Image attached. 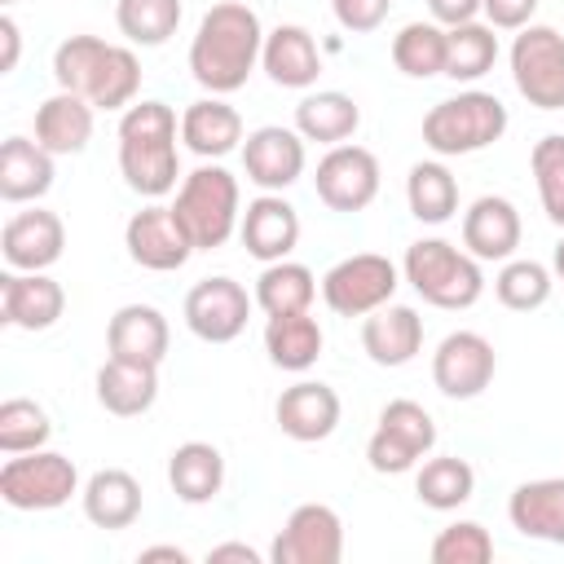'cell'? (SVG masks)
<instances>
[{
	"label": "cell",
	"mask_w": 564,
	"mask_h": 564,
	"mask_svg": "<svg viewBox=\"0 0 564 564\" xmlns=\"http://www.w3.org/2000/svg\"><path fill=\"white\" fill-rule=\"evenodd\" d=\"M137 560H141V564H150V560H176V564H185L189 551H185V546H145Z\"/></svg>",
	"instance_id": "obj_50"
},
{
	"label": "cell",
	"mask_w": 564,
	"mask_h": 564,
	"mask_svg": "<svg viewBox=\"0 0 564 564\" xmlns=\"http://www.w3.org/2000/svg\"><path fill=\"white\" fill-rule=\"evenodd\" d=\"M432 445H436L432 414L419 401L397 397V401H388L379 410V427L366 441V463L379 476H401V471H414L419 458L432 454Z\"/></svg>",
	"instance_id": "obj_7"
},
{
	"label": "cell",
	"mask_w": 564,
	"mask_h": 564,
	"mask_svg": "<svg viewBox=\"0 0 564 564\" xmlns=\"http://www.w3.org/2000/svg\"><path fill=\"white\" fill-rule=\"evenodd\" d=\"M53 436L48 410L31 397H9L0 405V454H26V449H44Z\"/></svg>",
	"instance_id": "obj_41"
},
{
	"label": "cell",
	"mask_w": 564,
	"mask_h": 564,
	"mask_svg": "<svg viewBox=\"0 0 564 564\" xmlns=\"http://www.w3.org/2000/svg\"><path fill=\"white\" fill-rule=\"evenodd\" d=\"M520 234H524L520 212L502 194H480L463 212V247L476 260H511L520 247Z\"/></svg>",
	"instance_id": "obj_20"
},
{
	"label": "cell",
	"mask_w": 564,
	"mask_h": 564,
	"mask_svg": "<svg viewBox=\"0 0 564 564\" xmlns=\"http://www.w3.org/2000/svg\"><path fill=\"white\" fill-rule=\"evenodd\" d=\"M79 502H84V516L97 529H128L141 516V485L123 467H101L79 489Z\"/></svg>",
	"instance_id": "obj_29"
},
{
	"label": "cell",
	"mask_w": 564,
	"mask_h": 564,
	"mask_svg": "<svg viewBox=\"0 0 564 564\" xmlns=\"http://www.w3.org/2000/svg\"><path fill=\"white\" fill-rule=\"evenodd\" d=\"M498 352L480 330H449L432 352V383L449 401H471L494 383Z\"/></svg>",
	"instance_id": "obj_11"
},
{
	"label": "cell",
	"mask_w": 564,
	"mask_h": 564,
	"mask_svg": "<svg viewBox=\"0 0 564 564\" xmlns=\"http://www.w3.org/2000/svg\"><path fill=\"white\" fill-rule=\"evenodd\" d=\"M432 564H489L494 538L480 520H454L432 538Z\"/></svg>",
	"instance_id": "obj_44"
},
{
	"label": "cell",
	"mask_w": 564,
	"mask_h": 564,
	"mask_svg": "<svg viewBox=\"0 0 564 564\" xmlns=\"http://www.w3.org/2000/svg\"><path fill=\"white\" fill-rule=\"evenodd\" d=\"M405 203L410 216L423 225H445L458 212V181L441 159H423L405 176Z\"/></svg>",
	"instance_id": "obj_34"
},
{
	"label": "cell",
	"mask_w": 564,
	"mask_h": 564,
	"mask_svg": "<svg viewBox=\"0 0 564 564\" xmlns=\"http://www.w3.org/2000/svg\"><path fill=\"white\" fill-rule=\"evenodd\" d=\"M79 494V471L57 449L9 454L0 467V498L13 511H57Z\"/></svg>",
	"instance_id": "obj_6"
},
{
	"label": "cell",
	"mask_w": 564,
	"mask_h": 564,
	"mask_svg": "<svg viewBox=\"0 0 564 564\" xmlns=\"http://www.w3.org/2000/svg\"><path fill=\"white\" fill-rule=\"evenodd\" d=\"M414 494L423 507L432 511H458L471 494H476V471L467 458L445 454V458H427L414 476Z\"/></svg>",
	"instance_id": "obj_36"
},
{
	"label": "cell",
	"mask_w": 564,
	"mask_h": 564,
	"mask_svg": "<svg viewBox=\"0 0 564 564\" xmlns=\"http://www.w3.org/2000/svg\"><path fill=\"white\" fill-rule=\"evenodd\" d=\"M242 172L264 194H282L304 176V137L282 123H264L242 137Z\"/></svg>",
	"instance_id": "obj_15"
},
{
	"label": "cell",
	"mask_w": 564,
	"mask_h": 564,
	"mask_svg": "<svg viewBox=\"0 0 564 564\" xmlns=\"http://www.w3.org/2000/svg\"><path fill=\"white\" fill-rule=\"evenodd\" d=\"M101 53H106V40H97V35H66L53 48V79H57V88L88 97V84H93L97 66H101Z\"/></svg>",
	"instance_id": "obj_43"
},
{
	"label": "cell",
	"mask_w": 564,
	"mask_h": 564,
	"mask_svg": "<svg viewBox=\"0 0 564 564\" xmlns=\"http://www.w3.org/2000/svg\"><path fill=\"white\" fill-rule=\"evenodd\" d=\"M313 185L330 212H366L379 194V159L366 145H330L317 159Z\"/></svg>",
	"instance_id": "obj_12"
},
{
	"label": "cell",
	"mask_w": 564,
	"mask_h": 564,
	"mask_svg": "<svg viewBox=\"0 0 564 564\" xmlns=\"http://www.w3.org/2000/svg\"><path fill=\"white\" fill-rule=\"evenodd\" d=\"M498 62V35L489 22H463L445 31V75L454 84H476Z\"/></svg>",
	"instance_id": "obj_35"
},
{
	"label": "cell",
	"mask_w": 564,
	"mask_h": 564,
	"mask_svg": "<svg viewBox=\"0 0 564 564\" xmlns=\"http://www.w3.org/2000/svg\"><path fill=\"white\" fill-rule=\"evenodd\" d=\"M260 66L278 88H313L322 75V53H317V40L308 35V26L282 22V26L264 31Z\"/></svg>",
	"instance_id": "obj_22"
},
{
	"label": "cell",
	"mask_w": 564,
	"mask_h": 564,
	"mask_svg": "<svg viewBox=\"0 0 564 564\" xmlns=\"http://www.w3.org/2000/svg\"><path fill=\"white\" fill-rule=\"evenodd\" d=\"M93 110L97 106L88 97L57 88L35 106V141L48 154H79L93 141Z\"/></svg>",
	"instance_id": "obj_25"
},
{
	"label": "cell",
	"mask_w": 564,
	"mask_h": 564,
	"mask_svg": "<svg viewBox=\"0 0 564 564\" xmlns=\"http://www.w3.org/2000/svg\"><path fill=\"white\" fill-rule=\"evenodd\" d=\"M392 66L410 79L445 75V26L441 22H405L392 35Z\"/></svg>",
	"instance_id": "obj_37"
},
{
	"label": "cell",
	"mask_w": 564,
	"mask_h": 564,
	"mask_svg": "<svg viewBox=\"0 0 564 564\" xmlns=\"http://www.w3.org/2000/svg\"><path fill=\"white\" fill-rule=\"evenodd\" d=\"M238 238H242L247 256H256L260 264L286 260L300 242V212L282 194H260L247 203V212L238 220Z\"/></svg>",
	"instance_id": "obj_19"
},
{
	"label": "cell",
	"mask_w": 564,
	"mask_h": 564,
	"mask_svg": "<svg viewBox=\"0 0 564 564\" xmlns=\"http://www.w3.org/2000/svg\"><path fill=\"white\" fill-rule=\"evenodd\" d=\"M388 9H392V0H330L335 22H339L344 31H352V35L379 31V26L388 22Z\"/></svg>",
	"instance_id": "obj_45"
},
{
	"label": "cell",
	"mask_w": 564,
	"mask_h": 564,
	"mask_svg": "<svg viewBox=\"0 0 564 564\" xmlns=\"http://www.w3.org/2000/svg\"><path fill=\"white\" fill-rule=\"evenodd\" d=\"M260 53H264L260 13L242 0H220L198 18V31L189 40V75L212 97H225L251 79Z\"/></svg>",
	"instance_id": "obj_1"
},
{
	"label": "cell",
	"mask_w": 564,
	"mask_h": 564,
	"mask_svg": "<svg viewBox=\"0 0 564 564\" xmlns=\"http://www.w3.org/2000/svg\"><path fill=\"white\" fill-rule=\"evenodd\" d=\"M529 167H533V185H538L546 220L564 229V132L542 137L529 154Z\"/></svg>",
	"instance_id": "obj_42"
},
{
	"label": "cell",
	"mask_w": 564,
	"mask_h": 564,
	"mask_svg": "<svg viewBox=\"0 0 564 564\" xmlns=\"http://www.w3.org/2000/svg\"><path fill=\"white\" fill-rule=\"evenodd\" d=\"M251 304H256V295H247L242 282H234V278H203L185 295V326L203 344H229V339H238L247 330Z\"/></svg>",
	"instance_id": "obj_13"
},
{
	"label": "cell",
	"mask_w": 564,
	"mask_h": 564,
	"mask_svg": "<svg viewBox=\"0 0 564 564\" xmlns=\"http://www.w3.org/2000/svg\"><path fill=\"white\" fill-rule=\"evenodd\" d=\"M401 286V273L388 256L379 251H357V256H344L339 264H330L322 273V300L330 313L339 317H366L383 304H392Z\"/></svg>",
	"instance_id": "obj_8"
},
{
	"label": "cell",
	"mask_w": 564,
	"mask_h": 564,
	"mask_svg": "<svg viewBox=\"0 0 564 564\" xmlns=\"http://www.w3.org/2000/svg\"><path fill=\"white\" fill-rule=\"evenodd\" d=\"M53 159L31 137H9L0 145V198L4 203H35L53 189Z\"/></svg>",
	"instance_id": "obj_27"
},
{
	"label": "cell",
	"mask_w": 564,
	"mask_h": 564,
	"mask_svg": "<svg viewBox=\"0 0 564 564\" xmlns=\"http://www.w3.org/2000/svg\"><path fill=\"white\" fill-rule=\"evenodd\" d=\"M361 348L375 366H405L423 348V317L410 304H383L361 322Z\"/></svg>",
	"instance_id": "obj_24"
},
{
	"label": "cell",
	"mask_w": 564,
	"mask_h": 564,
	"mask_svg": "<svg viewBox=\"0 0 564 564\" xmlns=\"http://www.w3.org/2000/svg\"><path fill=\"white\" fill-rule=\"evenodd\" d=\"M137 88H141V62H137V53L123 48V44H106L101 66H97V75L88 84V101L97 110H128L132 97H137Z\"/></svg>",
	"instance_id": "obj_38"
},
{
	"label": "cell",
	"mask_w": 564,
	"mask_h": 564,
	"mask_svg": "<svg viewBox=\"0 0 564 564\" xmlns=\"http://www.w3.org/2000/svg\"><path fill=\"white\" fill-rule=\"evenodd\" d=\"M542 0H480V13L489 18L494 31H520L533 22Z\"/></svg>",
	"instance_id": "obj_46"
},
{
	"label": "cell",
	"mask_w": 564,
	"mask_h": 564,
	"mask_svg": "<svg viewBox=\"0 0 564 564\" xmlns=\"http://www.w3.org/2000/svg\"><path fill=\"white\" fill-rule=\"evenodd\" d=\"M123 247H128L132 264H141L150 273H172L194 256V242H189L185 225L163 203H150V207L132 212V220L123 225Z\"/></svg>",
	"instance_id": "obj_14"
},
{
	"label": "cell",
	"mask_w": 564,
	"mask_h": 564,
	"mask_svg": "<svg viewBox=\"0 0 564 564\" xmlns=\"http://www.w3.org/2000/svg\"><path fill=\"white\" fill-rule=\"evenodd\" d=\"M322 326L313 313H282V317H269L264 326V352L278 370H291V375H304L308 366H317L322 357Z\"/></svg>",
	"instance_id": "obj_32"
},
{
	"label": "cell",
	"mask_w": 564,
	"mask_h": 564,
	"mask_svg": "<svg viewBox=\"0 0 564 564\" xmlns=\"http://www.w3.org/2000/svg\"><path fill=\"white\" fill-rule=\"evenodd\" d=\"M551 269L546 264H538V260H502V269H498V278H494V295H498V304L502 308H511V313H533V308H542L546 300H551Z\"/></svg>",
	"instance_id": "obj_40"
},
{
	"label": "cell",
	"mask_w": 564,
	"mask_h": 564,
	"mask_svg": "<svg viewBox=\"0 0 564 564\" xmlns=\"http://www.w3.org/2000/svg\"><path fill=\"white\" fill-rule=\"evenodd\" d=\"M181 0H119L115 4V22L119 31L128 35V44H141V48H159L176 35L181 26Z\"/></svg>",
	"instance_id": "obj_39"
},
{
	"label": "cell",
	"mask_w": 564,
	"mask_h": 564,
	"mask_svg": "<svg viewBox=\"0 0 564 564\" xmlns=\"http://www.w3.org/2000/svg\"><path fill=\"white\" fill-rule=\"evenodd\" d=\"M313 300H317V278H313L308 264L273 260V264H264V273L256 278V304L264 308V317L308 313Z\"/></svg>",
	"instance_id": "obj_33"
},
{
	"label": "cell",
	"mask_w": 564,
	"mask_h": 564,
	"mask_svg": "<svg viewBox=\"0 0 564 564\" xmlns=\"http://www.w3.org/2000/svg\"><path fill=\"white\" fill-rule=\"evenodd\" d=\"M551 269H555V278L564 282V238H560V247H555V256H551Z\"/></svg>",
	"instance_id": "obj_51"
},
{
	"label": "cell",
	"mask_w": 564,
	"mask_h": 564,
	"mask_svg": "<svg viewBox=\"0 0 564 564\" xmlns=\"http://www.w3.org/2000/svg\"><path fill=\"white\" fill-rule=\"evenodd\" d=\"M339 414H344L339 392H335L330 383H322V379H300V383L282 388V397H278V405H273L278 427H282L291 441H300V445L326 441V436L339 427Z\"/></svg>",
	"instance_id": "obj_18"
},
{
	"label": "cell",
	"mask_w": 564,
	"mask_h": 564,
	"mask_svg": "<svg viewBox=\"0 0 564 564\" xmlns=\"http://www.w3.org/2000/svg\"><path fill=\"white\" fill-rule=\"evenodd\" d=\"M167 485L189 507L212 502L220 494V485H225V454L212 441H185V445H176L172 458H167Z\"/></svg>",
	"instance_id": "obj_30"
},
{
	"label": "cell",
	"mask_w": 564,
	"mask_h": 564,
	"mask_svg": "<svg viewBox=\"0 0 564 564\" xmlns=\"http://www.w3.org/2000/svg\"><path fill=\"white\" fill-rule=\"evenodd\" d=\"M167 344H172V330L154 304H123V308H115V317L106 326V348H110V357H123V361L163 366Z\"/></svg>",
	"instance_id": "obj_23"
},
{
	"label": "cell",
	"mask_w": 564,
	"mask_h": 564,
	"mask_svg": "<svg viewBox=\"0 0 564 564\" xmlns=\"http://www.w3.org/2000/svg\"><path fill=\"white\" fill-rule=\"evenodd\" d=\"M273 564H339L344 560V520L326 502H300L269 546Z\"/></svg>",
	"instance_id": "obj_10"
},
{
	"label": "cell",
	"mask_w": 564,
	"mask_h": 564,
	"mask_svg": "<svg viewBox=\"0 0 564 564\" xmlns=\"http://www.w3.org/2000/svg\"><path fill=\"white\" fill-rule=\"evenodd\" d=\"M507 106L485 93V88H467L458 97L436 101L423 115V145L441 159H458V154H476L494 141H502L507 132Z\"/></svg>",
	"instance_id": "obj_5"
},
{
	"label": "cell",
	"mask_w": 564,
	"mask_h": 564,
	"mask_svg": "<svg viewBox=\"0 0 564 564\" xmlns=\"http://www.w3.org/2000/svg\"><path fill=\"white\" fill-rule=\"evenodd\" d=\"M401 273L405 282L423 295V304L432 308H471L480 295H485V273H480V260L445 238H419L405 247V260H401Z\"/></svg>",
	"instance_id": "obj_4"
},
{
	"label": "cell",
	"mask_w": 564,
	"mask_h": 564,
	"mask_svg": "<svg viewBox=\"0 0 564 564\" xmlns=\"http://www.w3.org/2000/svg\"><path fill=\"white\" fill-rule=\"evenodd\" d=\"M507 520L533 542L564 546V476H538L516 485L507 498Z\"/></svg>",
	"instance_id": "obj_21"
},
{
	"label": "cell",
	"mask_w": 564,
	"mask_h": 564,
	"mask_svg": "<svg viewBox=\"0 0 564 564\" xmlns=\"http://www.w3.org/2000/svg\"><path fill=\"white\" fill-rule=\"evenodd\" d=\"M361 128V106L339 88H317L295 106V132L317 145H344Z\"/></svg>",
	"instance_id": "obj_31"
},
{
	"label": "cell",
	"mask_w": 564,
	"mask_h": 564,
	"mask_svg": "<svg viewBox=\"0 0 564 564\" xmlns=\"http://www.w3.org/2000/svg\"><path fill=\"white\" fill-rule=\"evenodd\" d=\"M159 401V366L106 357L97 370V405L115 419H137Z\"/></svg>",
	"instance_id": "obj_26"
},
{
	"label": "cell",
	"mask_w": 564,
	"mask_h": 564,
	"mask_svg": "<svg viewBox=\"0 0 564 564\" xmlns=\"http://www.w3.org/2000/svg\"><path fill=\"white\" fill-rule=\"evenodd\" d=\"M62 247H66V225L57 212L48 207H31V212H13L4 220V234H0V256L9 269L18 273H44L62 260Z\"/></svg>",
	"instance_id": "obj_16"
},
{
	"label": "cell",
	"mask_w": 564,
	"mask_h": 564,
	"mask_svg": "<svg viewBox=\"0 0 564 564\" xmlns=\"http://www.w3.org/2000/svg\"><path fill=\"white\" fill-rule=\"evenodd\" d=\"M427 13H432V22H441V26L449 31V26L476 22V13H480V0H427Z\"/></svg>",
	"instance_id": "obj_47"
},
{
	"label": "cell",
	"mask_w": 564,
	"mask_h": 564,
	"mask_svg": "<svg viewBox=\"0 0 564 564\" xmlns=\"http://www.w3.org/2000/svg\"><path fill=\"white\" fill-rule=\"evenodd\" d=\"M66 313V291L48 273H0V322L18 330H48Z\"/></svg>",
	"instance_id": "obj_17"
},
{
	"label": "cell",
	"mask_w": 564,
	"mask_h": 564,
	"mask_svg": "<svg viewBox=\"0 0 564 564\" xmlns=\"http://www.w3.org/2000/svg\"><path fill=\"white\" fill-rule=\"evenodd\" d=\"M181 123L167 101H137L119 119V172L132 194L163 198L176 189L181 176V150H176Z\"/></svg>",
	"instance_id": "obj_2"
},
{
	"label": "cell",
	"mask_w": 564,
	"mask_h": 564,
	"mask_svg": "<svg viewBox=\"0 0 564 564\" xmlns=\"http://www.w3.org/2000/svg\"><path fill=\"white\" fill-rule=\"evenodd\" d=\"M207 560H212V564H225V560L260 564V551H256V546H247V542H220V546H212V551H207Z\"/></svg>",
	"instance_id": "obj_49"
},
{
	"label": "cell",
	"mask_w": 564,
	"mask_h": 564,
	"mask_svg": "<svg viewBox=\"0 0 564 564\" xmlns=\"http://www.w3.org/2000/svg\"><path fill=\"white\" fill-rule=\"evenodd\" d=\"M0 44H4V53H0V75H9L13 66H18V53H22V31H18V22L4 13L0 18Z\"/></svg>",
	"instance_id": "obj_48"
},
{
	"label": "cell",
	"mask_w": 564,
	"mask_h": 564,
	"mask_svg": "<svg viewBox=\"0 0 564 564\" xmlns=\"http://www.w3.org/2000/svg\"><path fill=\"white\" fill-rule=\"evenodd\" d=\"M516 93L538 110H564V35L555 26L529 22L511 40Z\"/></svg>",
	"instance_id": "obj_9"
},
{
	"label": "cell",
	"mask_w": 564,
	"mask_h": 564,
	"mask_svg": "<svg viewBox=\"0 0 564 564\" xmlns=\"http://www.w3.org/2000/svg\"><path fill=\"white\" fill-rule=\"evenodd\" d=\"M0 4H18V0H0Z\"/></svg>",
	"instance_id": "obj_52"
},
{
	"label": "cell",
	"mask_w": 564,
	"mask_h": 564,
	"mask_svg": "<svg viewBox=\"0 0 564 564\" xmlns=\"http://www.w3.org/2000/svg\"><path fill=\"white\" fill-rule=\"evenodd\" d=\"M176 220L185 225L194 251H216L238 234L242 220V189L238 176L225 172L220 163H203L189 176H181L176 185V203H172Z\"/></svg>",
	"instance_id": "obj_3"
},
{
	"label": "cell",
	"mask_w": 564,
	"mask_h": 564,
	"mask_svg": "<svg viewBox=\"0 0 564 564\" xmlns=\"http://www.w3.org/2000/svg\"><path fill=\"white\" fill-rule=\"evenodd\" d=\"M181 141L198 159H225L242 141V115L220 97L189 101L185 115H181Z\"/></svg>",
	"instance_id": "obj_28"
}]
</instances>
